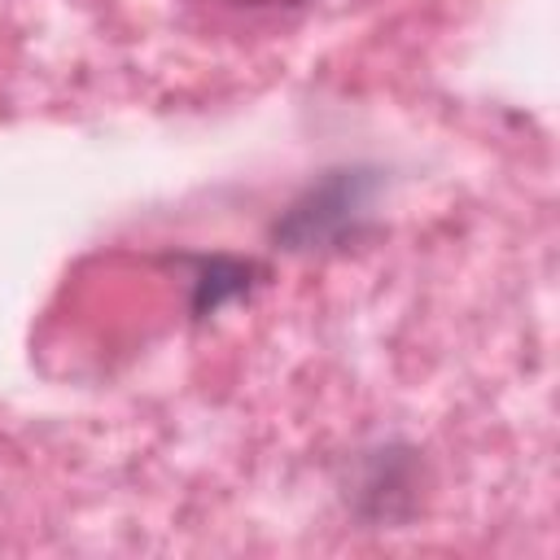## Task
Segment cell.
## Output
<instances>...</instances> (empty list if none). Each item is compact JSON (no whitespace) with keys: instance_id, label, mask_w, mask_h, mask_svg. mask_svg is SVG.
<instances>
[{"instance_id":"cell-1","label":"cell","mask_w":560,"mask_h":560,"mask_svg":"<svg viewBox=\"0 0 560 560\" xmlns=\"http://www.w3.org/2000/svg\"><path fill=\"white\" fill-rule=\"evenodd\" d=\"M210 4L232 13H284V9H302L306 0H210Z\"/></svg>"}]
</instances>
